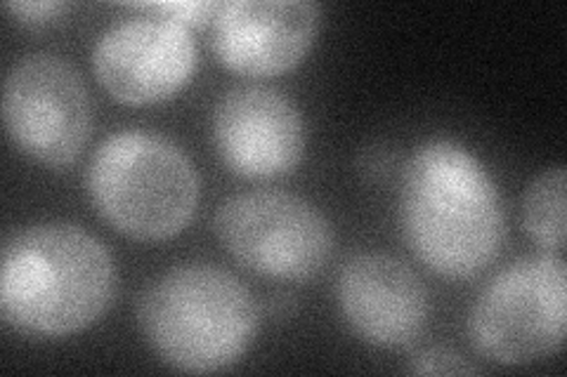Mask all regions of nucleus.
<instances>
[{
	"instance_id": "4",
	"label": "nucleus",
	"mask_w": 567,
	"mask_h": 377,
	"mask_svg": "<svg viewBox=\"0 0 567 377\" xmlns=\"http://www.w3.org/2000/svg\"><path fill=\"white\" fill-rule=\"evenodd\" d=\"M85 189L102 218L135 241L181 233L199 203V179L171 139L123 130L106 137L91 158Z\"/></svg>"
},
{
	"instance_id": "3",
	"label": "nucleus",
	"mask_w": 567,
	"mask_h": 377,
	"mask_svg": "<svg viewBox=\"0 0 567 377\" xmlns=\"http://www.w3.org/2000/svg\"><path fill=\"white\" fill-rule=\"evenodd\" d=\"M137 323L158 358L185 373L237 364L258 333L251 291L220 266L183 264L147 285Z\"/></svg>"
},
{
	"instance_id": "8",
	"label": "nucleus",
	"mask_w": 567,
	"mask_h": 377,
	"mask_svg": "<svg viewBox=\"0 0 567 377\" xmlns=\"http://www.w3.org/2000/svg\"><path fill=\"white\" fill-rule=\"evenodd\" d=\"M197 69L189 27L162 14H142L106 29L93 48L100 85L123 104H156L187 85Z\"/></svg>"
},
{
	"instance_id": "9",
	"label": "nucleus",
	"mask_w": 567,
	"mask_h": 377,
	"mask_svg": "<svg viewBox=\"0 0 567 377\" xmlns=\"http://www.w3.org/2000/svg\"><path fill=\"white\" fill-rule=\"evenodd\" d=\"M213 139L225 166L241 177L289 175L306 154V123L275 87H229L213 109Z\"/></svg>"
},
{
	"instance_id": "5",
	"label": "nucleus",
	"mask_w": 567,
	"mask_h": 377,
	"mask_svg": "<svg viewBox=\"0 0 567 377\" xmlns=\"http://www.w3.org/2000/svg\"><path fill=\"white\" fill-rule=\"evenodd\" d=\"M567 272L563 258H523L496 274L475 300L468 335L475 349L504 366H525L563 349Z\"/></svg>"
},
{
	"instance_id": "6",
	"label": "nucleus",
	"mask_w": 567,
	"mask_h": 377,
	"mask_svg": "<svg viewBox=\"0 0 567 377\" xmlns=\"http://www.w3.org/2000/svg\"><path fill=\"white\" fill-rule=\"evenodd\" d=\"M213 231L239 264L279 281L312 279L333 250L324 214L300 196L277 189L229 196L216 210Z\"/></svg>"
},
{
	"instance_id": "12",
	"label": "nucleus",
	"mask_w": 567,
	"mask_h": 377,
	"mask_svg": "<svg viewBox=\"0 0 567 377\" xmlns=\"http://www.w3.org/2000/svg\"><path fill=\"white\" fill-rule=\"evenodd\" d=\"M565 168L544 170L529 185L523 201V227L527 237L546 253H560L565 248Z\"/></svg>"
},
{
	"instance_id": "7",
	"label": "nucleus",
	"mask_w": 567,
	"mask_h": 377,
	"mask_svg": "<svg viewBox=\"0 0 567 377\" xmlns=\"http://www.w3.org/2000/svg\"><path fill=\"white\" fill-rule=\"evenodd\" d=\"M3 123L29 158L55 170L71 166L91 137V100L81 74L48 52L17 62L3 87Z\"/></svg>"
},
{
	"instance_id": "11",
	"label": "nucleus",
	"mask_w": 567,
	"mask_h": 377,
	"mask_svg": "<svg viewBox=\"0 0 567 377\" xmlns=\"http://www.w3.org/2000/svg\"><path fill=\"white\" fill-rule=\"evenodd\" d=\"M336 297L364 343L398 349L412 345L429 318V295L421 279L388 253L350 258L336 281Z\"/></svg>"
},
{
	"instance_id": "14",
	"label": "nucleus",
	"mask_w": 567,
	"mask_h": 377,
	"mask_svg": "<svg viewBox=\"0 0 567 377\" xmlns=\"http://www.w3.org/2000/svg\"><path fill=\"white\" fill-rule=\"evenodd\" d=\"M137 8L168 17V20L189 27V24H204L208 20L213 22V17H216L220 3H142Z\"/></svg>"
},
{
	"instance_id": "2",
	"label": "nucleus",
	"mask_w": 567,
	"mask_h": 377,
	"mask_svg": "<svg viewBox=\"0 0 567 377\" xmlns=\"http://www.w3.org/2000/svg\"><path fill=\"white\" fill-rule=\"evenodd\" d=\"M116 269L104 245L66 222L29 227L0 258V314L31 337H66L110 310Z\"/></svg>"
},
{
	"instance_id": "10",
	"label": "nucleus",
	"mask_w": 567,
	"mask_h": 377,
	"mask_svg": "<svg viewBox=\"0 0 567 377\" xmlns=\"http://www.w3.org/2000/svg\"><path fill=\"white\" fill-rule=\"evenodd\" d=\"M319 8L308 0H233L213 17L210 43L223 66L244 76H277L308 55Z\"/></svg>"
},
{
	"instance_id": "1",
	"label": "nucleus",
	"mask_w": 567,
	"mask_h": 377,
	"mask_svg": "<svg viewBox=\"0 0 567 377\" xmlns=\"http://www.w3.org/2000/svg\"><path fill=\"white\" fill-rule=\"evenodd\" d=\"M402 227L414 255L445 279H471L499 255L504 210L494 179L450 139L419 147L402 179Z\"/></svg>"
},
{
	"instance_id": "13",
	"label": "nucleus",
	"mask_w": 567,
	"mask_h": 377,
	"mask_svg": "<svg viewBox=\"0 0 567 377\" xmlns=\"http://www.w3.org/2000/svg\"><path fill=\"white\" fill-rule=\"evenodd\" d=\"M410 373L416 375H473L481 373V368H475L473 364H468L464 356L445 349V347H431L419 352L412 364H410Z\"/></svg>"
},
{
	"instance_id": "15",
	"label": "nucleus",
	"mask_w": 567,
	"mask_h": 377,
	"mask_svg": "<svg viewBox=\"0 0 567 377\" xmlns=\"http://www.w3.org/2000/svg\"><path fill=\"white\" fill-rule=\"evenodd\" d=\"M6 10H10L14 17H20L22 22H33V24H43L52 22L66 10L64 3H50V0H39V3H24V0H10L6 3Z\"/></svg>"
},
{
	"instance_id": "16",
	"label": "nucleus",
	"mask_w": 567,
	"mask_h": 377,
	"mask_svg": "<svg viewBox=\"0 0 567 377\" xmlns=\"http://www.w3.org/2000/svg\"><path fill=\"white\" fill-rule=\"evenodd\" d=\"M291 307H293V302H291L289 295H275L272 302H270V312H272L277 318L287 316V310H291Z\"/></svg>"
}]
</instances>
